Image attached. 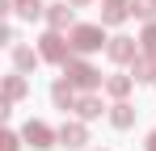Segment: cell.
<instances>
[{
	"mask_svg": "<svg viewBox=\"0 0 156 151\" xmlns=\"http://www.w3.org/2000/svg\"><path fill=\"white\" fill-rule=\"evenodd\" d=\"M139 50H144L148 59H156V21L144 25V34H139Z\"/></svg>",
	"mask_w": 156,
	"mask_h": 151,
	"instance_id": "cell-18",
	"label": "cell"
},
{
	"mask_svg": "<svg viewBox=\"0 0 156 151\" xmlns=\"http://www.w3.org/2000/svg\"><path fill=\"white\" fill-rule=\"evenodd\" d=\"M68 38H72V50L76 55H93V50H105V25L97 21V25H72L68 29Z\"/></svg>",
	"mask_w": 156,
	"mask_h": 151,
	"instance_id": "cell-3",
	"label": "cell"
},
{
	"mask_svg": "<svg viewBox=\"0 0 156 151\" xmlns=\"http://www.w3.org/2000/svg\"><path fill=\"white\" fill-rule=\"evenodd\" d=\"M68 4H76V8H84V4H93V0H68Z\"/></svg>",
	"mask_w": 156,
	"mask_h": 151,
	"instance_id": "cell-22",
	"label": "cell"
},
{
	"mask_svg": "<svg viewBox=\"0 0 156 151\" xmlns=\"http://www.w3.org/2000/svg\"><path fill=\"white\" fill-rule=\"evenodd\" d=\"M131 88H135V76H122V72H118V76H105V92H110V97H114V101H127L131 97Z\"/></svg>",
	"mask_w": 156,
	"mask_h": 151,
	"instance_id": "cell-13",
	"label": "cell"
},
{
	"mask_svg": "<svg viewBox=\"0 0 156 151\" xmlns=\"http://www.w3.org/2000/svg\"><path fill=\"white\" fill-rule=\"evenodd\" d=\"M131 17H139L144 25L156 21V0H131Z\"/></svg>",
	"mask_w": 156,
	"mask_h": 151,
	"instance_id": "cell-17",
	"label": "cell"
},
{
	"mask_svg": "<svg viewBox=\"0 0 156 151\" xmlns=\"http://www.w3.org/2000/svg\"><path fill=\"white\" fill-rule=\"evenodd\" d=\"M144 151H156V130L148 134V139H144Z\"/></svg>",
	"mask_w": 156,
	"mask_h": 151,
	"instance_id": "cell-21",
	"label": "cell"
},
{
	"mask_svg": "<svg viewBox=\"0 0 156 151\" xmlns=\"http://www.w3.org/2000/svg\"><path fill=\"white\" fill-rule=\"evenodd\" d=\"M59 147H68V151H84L89 147V122H63L59 126Z\"/></svg>",
	"mask_w": 156,
	"mask_h": 151,
	"instance_id": "cell-7",
	"label": "cell"
},
{
	"mask_svg": "<svg viewBox=\"0 0 156 151\" xmlns=\"http://www.w3.org/2000/svg\"><path fill=\"white\" fill-rule=\"evenodd\" d=\"M30 92V84H26V76L21 72H13V76H4V101H0V113H13V105Z\"/></svg>",
	"mask_w": 156,
	"mask_h": 151,
	"instance_id": "cell-8",
	"label": "cell"
},
{
	"mask_svg": "<svg viewBox=\"0 0 156 151\" xmlns=\"http://www.w3.org/2000/svg\"><path fill=\"white\" fill-rule=\"evenodd\" d=\"M76 97H80V88L68 80V76H59V80L51 84V101H55V109H63V113H68V109H76Z\"/></svg>",
	"mask_w": 156,
	"mask_h": 151,
	"instance_id": "cell-9",
	"label": "cell"
},
{
	"mask_svg": "<svg viewBox=\"0 0 156 151\" xmlns=\"http://www.w3.org/2000/svg\"><path fill=\"white\" fill-rule=\"evenodd\" d=\"M139 55H144V50H139V38L114 34V38L105 42V59H110V63H118V67H131V63H135Z\"/></svg>",
	"mask_w": 156,
	"mask_h": 151,
	"instance_id": "cell-4",
	"label": "cell"
},
{
	"mask_svg": "<svg viewBox=\"0 0 156 151\" xmlns=\"http://www.w3.org/2000/svg\"><path fill=\"white\" fill-rule=\"evenodd\" d=\"M110 126H114V130H131V126H135V105H131V101H114V105H110Z\"/></svg>",
	"mask_w": 156,
	"mask_h": 151,
	"instance_id": "cell-12",
	"label": "cell"
},
{
	"mask_svg": "<svg viewBox=\"0 0 156 151\" xmlns=\"http://www.w3.org/2000/svg\"><path fill=\"white\" fill-rule=\"evenodd\" d=\"M72 113H76L80 122H97V118L105 113V105H101V97H97V92H80V97H76V109H72Z\"/></svg>",
	"mask_w": 156,
	"mask_h": 151,
	"instance_id": "cell-10",
	"label": "cell"
},
{
	"mask_svg": "<svg viewBox=\"0 0 156 151\" xmlns=\"http://www.w3.org/2000/svg\"><path fill=\"white\" fill-rule=\"evenodd\" d=\"M38 63H42V55L34 46H13V72L30 76V72H38Z\"/></svg>",
	"mask_w": 156,
	"mask_h": 151,
	"instance_id": "cell-11",
	"label": "cell"
},
{
	"mask_svg": "<svg viewBox=\"0 0 156 151\" xmlns=\"http://www.w3.org/2000/svg\"><path fill=\"white\" fill-rule=\"evenodd\" d=\"M38 55H42V63H55V67H63L76 50H72V38H63L59 29H47L42 38H38Z\"/></svg>",
	"mask_w": 156,
	"mask_h": 151,
	"instance_id": "cell-2",
	"label": "cell"
},
{
	"mask_svg": "<svg viewBox=\"0 0 156 151\" xmlns=\"http://www.w3.org/2000/svg\"><path fill=\"white\" fill-rule=\"evenodd\" d=\"M63 76L76 84L80 92H97V88H105V80H101V72L84 59V55H72L68 63H63Z\"/></svg>",
	"mask_w": 156,
	"mask_h": 151,
	"instance_id": "cell-1",
	"label": "cell"
},
{
	"mask_svg": "<svg viewBox=\"0 0 156 151\" xmlns=\"http://www.w3.org/2000/svg\"><path fill=\"white\" fill-rule=\"evenodd\" d=\"M9 4H13V13H17V17H26V21H34V17H42V13H47V4H42V0H9Z\"/></svg>",
	"mask_w": 156,
	"mask_h": 151,
	"instance_id": "cell-15",
	"label": "cell"
},
{
	"mask_svg": "<svg viewBox=\"0 0 156 151\" xmlns=\"http://www.w3.org/2000/svg\"><path fill=\"white\" fill-rule=\"evenodd\" d=\"M21 143H26V139H21V134H13V130H4V134H0V151H21Z\"/></svg>",
	"mask_w": 156,
	"mask_h": 151,
	"instance_id": "cell-19",
	"label": "cell"
},
{
	"mask_svg": "<svg viewBox=\"0 0 156 151\" xmlns=\"http://www.w3.org/2000/svg\"><path fill=\"white\" fill-rule=\"evenodd\" d=\"M0 42H9V46H17V29H13V25H0Z\"/></svg>",
	"mask_w": 156,
	"mask_h": 151,
	"instance_id": "cell-20",
	"label": "cell"
},
{
	"mask_svg": "<svg viewBox=\"0 0 156 151\" xmlns=\"http://www.w3.org/2000/svg\"><path fill=\"white\" fill-rule=\"evenodd\" d=\"M131 17V4H101V25H122Z\"/></svg>",
	"mask_w": 156,
	"mask_h": 151,
	"instance_id": "cell-16",
	"label": "cell"
},
{
	"mask_svg": "<svg viewBox=\"0 0 156 151\" xmlns=\"http://www.w3.org/2000/svg\"><path fill=\"white\" fill-rule=\"evenodd\" d=\"M131 76H135V84H156V59L139 55V59L131 63Z\"/></svg>",
	"mask_w": 156,
	"mask_h": 151,
	"instance_id": "cell-14",
	"label": "cell"
},
{
	"mask_svg": "<svg viewBox=\"0 0 156 151\" xmlns=\"http://www.w3.org/2000/svg\"><path fill=\"white\" fill-rule=\"evenodd\" d=\"M21 139H26L34 151H47V147H59V130L47 122H38V118H30L26 126H21Z\"/></svg>",
	"mask_w": 156,
	"mask_h": 151,
	"instance_id": "cell-5",
	"label": "cell"
},
{
	"mask_svg": "<svg viewBox=\"0 0 156 151\" xmlns=\"http://www.w3.org/2000/svg\"><path fill=\"white\" fill-rule=\"evenodd\" d=\"M101 4H131V0H101Z\"/></svg>",
	"mask_w": 156,
	"mask_h": 151,
	"instance_id": "cell-23",
	"label": "cell"
},
{
	"mask_svg": "<svg viewBox=\"0 0 156 151\" xmlns=\"http://www.w3.org/2000/svg\"><path fill=\"white\" fill-rule=\"evenodd\" d=\"M42 17H47V29H59V34H63V29H72V25H76V4L55 0V4H47V13H42Z\"/></svg>",
	"mask_w": 156,
	"mask_h": 151,
	"instance_id": "cell-6",
	"label": "cell"
}]
</instances>
